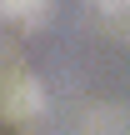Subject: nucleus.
Returning a JSON list of instances; mask_svg holds the SVG:
<instances>
[{
    "label": "nucleus",
    "instance_id": "f257e3e1",
    "mask_svg": "<svg viewBox=\"0 0 130 135\" xmlns=\"http://www.w3.org/2000/svg\"><path fill=\"white\" fill-rule=\"evenodd\" d=\"M0 110H5V115H15V120L35 115V110H40V85H35L25 70L5 75V85H0Z\"/></svg>",
    "mask_w": 130,
    "mask_h": 135
},
{
    "label": "nucleus",
    "instance_id": "f03ea898",
    "mask_svg": "<svg viewBox=\"0 0 130 135\" xmlns=\"http://www.w3.org/2000/svg\"><path fill=\"white\" fill-rule=\"evenodd\" d=\"M45 10H50V0H0V20H10V25H35V20H45Z\"/></svg>",
    "mask_w": 130,
    "mask_h": 135
},
{
    "label": "nucleus",
    "instance_id": "7ed1b4c3",
    "mask_svg": "<svg viewBox=\"0 0 130 135\" xmlns=\"http://www.w3.org/2000/svg\"><path fill=\"white\" fill-rule=\"evenodd\" d=\"M90 10H100V15H130V0H90Z\"/></svg>",
    "mask_w": 130,
    "mask_h": 135
}]
</instances>
